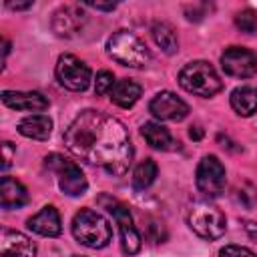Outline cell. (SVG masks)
I'll list each match as a JSON object with an SVG mask.
<instances>
[{
    "mask_svg": "<svg viewBox=\"0 0 257 257\" xmlns=\"http://www.w3.org/2000/svg\"><path fill=\"white\" fill-rule=\"evenodd\" d=\"M66 149L110 177H122L133 163V143L126 126L100 110H82L64 131Z\"/></svg>",
    "mask_w": 257,
    "mask_h": 257,
    "instance_id": "cell-1",
    "label": "cell"
},
{
    "mask_svg": "<svg viewBox=\"0 0 257 257\" xmlns=\"http://www.w3.org/2000/svg\"><path fill=\"white\" fill-rule=\"evenodd\" d=\"M72 235L74 239L88 249H102L112 239L110 223L92 209H80L72 217Z\"/></svg>",
    "mask_w": 257,
    "mask_h": 257,
    "instance_id": "cell-2",
    "label": "cell"
},
{
    "mask_svg": "<svg viewBox=\"0 0 257 257\" xmlns=\"http://www.w3.org/2000/svg\"><path fill=\"white\" fill-rule=\"evenodd\" d=\"M106 52L112 60L128 68H143L151 60V52L145 42L131 30H116L106 42Z\"/></svg>",
    "mask_w": 257,
    "mask_h": 257,
    "instance_id": "cell-3",
    "label": "cell"
},
{
    "mask_svg": "<svg viewBox=\"0 0 257 257\" xmlns=\"http://www.w3.org/2000/svg\"><path fill=\"white\" fill-rule=\"evenodd\" d=\"M179 84L187 92L203 98H211L223 88V80L219 78L217 70L205 60H195L185 64L179 72Z\"/></svg>",
    "mask_w": 257,
    "mask_h": 257,
    "instance_id": "cell-4",
    "label": "cell"
},
{
    "mask_svg": "<svg viewBox=\"0 0 257 257\" xmlns=\"http://www.w3.org/2000/svg\"><path fill=\"white\" fill-rule=\"evenodd\" d=\"M187 223L195 235H199L205 241H215L219 239L225 229H227V219L209 201H197L187 213Z\"/></svg>",
    "mask_w": 257,
    "mask_h": 257,
    "instance_id": "cell-5",
    "label": "cell"
},
{
    "mask_svg": "<svg viewBox=\"0 0 257 257\" xmlns=\"http://www.w3.org/2000/svg\"><path fill=\"white\" fill-rule=\"evenodd\" d=\"M44 167L56 177L58 187H60V191L64 195L80 197V195L86 193V189H88L86 177H84L82 169L74 161H70V159H66V157L58 155V153H52V155H48L44 159Z\"/></svg>",
    "mask_w": 257,
    "mask_h": 257,
    "instance_id": "cell-6",
    "label": "cell"
},
{
    "mask_svg": "<svg viewBox=\"0 0 257 257\" xmlns=\"http://www.w3.org/2000/svg\"><path fill=\"white\" fill-rule=\"evenodd\" d=\"M98 205L102 209H106L112 219L116 221L118 225V231H120V245H122V251L126 255H137L141 251V245H143V237L141 233L137 231L135 227V221H133V215L128 211V207L124 203H120L118 199L110 197V195H100L98 197Z\"/></svg>",
    "mask_w": 257,
    "mask_h": 257,
    "instance_id": "cell-7",
    "label": "cell"
},
{
    "mask_svg": "<svg viewBox=\"0 0 257 257\" xmlns=\"http://www.w3.org/2000/svg\"><path fill=\"white\" fill-rule=\"evenodd\" d=\"M225 167L223 163L215 157V155H205L199 165H197V173H195V185L199 189V193L207 199H217L223 195L225 191Z\"/></svg>",
    "mask_w": 257,
    "mask_h": 257,
    "instance_id": "cell-8",
    "label": "cell"
},
{
    "mask_svg": "<svg viewBox=\"0 0 257 257\" xmlns=\"http://www.w3.org/2000/svg\"><path fill=\"white\" fill-rule=\"evenodd\" d=\"M56 80L74 92H82L88 88L90 80H92V72L88 68V64H84L78 56L74 54H60L56 68H54Z\"/></svg>",
    "mask_w": 257,
    "mask_h": 257,
    "instance_id": "cell-9",
    "label": "cell"
},
{
    "mask_svg": "<svg viewBox=\"0 0 257 257\" xmlns=\"http://www.w3.org/2000/svg\"><path fill=\"white\" fill-rule=\"evenodd\" d=\"M225 74L235 78H251L257 74V54L243 46H229L221 54Z\"/></svg>",
    "mask_w": 257,
    "mask_h": 257,
    "instance_id": "cell-10",
    "label": "cell"
},
{
    "mask_svg": "<svg viewBox=\"0 0 257 257\" xmlns=\"http://www.w3.org/2000/svg\"><path fill=\"white\" fill-rule=\"evenodd\" d=\"M149 112L161 120H183L189 114V104L171 90L157 92L149 102Z\"/></svg>",
    "mask_w": 257,
    "mask_h": 257,
    "instance_id": "cell-11",
    "label": "cell"
},
{
    "mask_svg": "<svg viewBox=\"0 0 257 257\" xmlns=\"http://www.w3.org/2000/svg\"><path fill=\"white\" fill-rule=\"evenodd\" d=\"M86 20V14L80 6H74V4H66V6H60L54 14H52V20H50V26L52 30L58 34V36H72L76 34L82 24Z\"/></svg>",
    "mask_w": 257,
    "mask_h": 257,
    "instance_id": "cell-12",
    "label": "cell"
},
{
    "mask_svg": "<svg viewBox=\"0 0 257 257\" xmlns=\"http://www.w3.org/2000/svg\"><path fill=\"white\" fill-rule=\"evenodd\" d=\"M0 257H36V243L14 229H2Z\"/></svg>",
    "mask_w": 257,
    "mask_h": 257,
    "instance_id": "cell-13",
    "label": "cell"
},
{
    "mask_svg": "<svg viewBox=\"0 0 257 257\" xmlns=\"http://www.w3.org/2000/svg\"><path fill=\"white\" fill-rule=\"evenodd\" d=\"M2 102L8 108L14 110H26V112H40L48 108V98L36 90H4Z\"/></svg>",
    "mask_w": 257,
    "mask_h": 257,
    "instance_id": "cell-14",
    "label": "cell"
},
{
    "mask_svg": "<svg viewBox=\"0 0 257 257\" xmlns=\"http://www.w3.org/2000/svg\"><path fill=\"white\" fill-rule=\"evenodd\" d=\"M28 229L42 235V237H58L62 233V221H60V213L56 211V207L46 205L42 207L36 215H32L26 221Z\"/></svg>",
    "mask_w": 257,
    "mask_h": 257,
    "instance_id": "cell-15",
    "label": "cell"
},
{
    "mask_svg": "<svg viewBox=\"0 0 257 257\" xmlns=\"http://www.w3.org/2000/svg\"><path fill=\"white\" fill-rule=\"evenodd\" d=\"M26 203H28V191H26V187L20 181L4 175L2 181H0V205H2V209H6V211L20 209Z\"/></svg>",
    "mask_w": 257,
    "mask_h": 257,
    "instance_id": "cell-16",
    "label": "cell"
},
{
    "mask_svg": "<svg viewBox=\"0 0 257 257\" xmlns=\"http://www.w3.org/2000/svg\"><path fill=\"white\" fill-rule=\"evenodd\" d=\"M18 133L34 141H46L52 133V118L46 114H28L18 122Z\"/></svg>",
    "mask_w": 257,
    "mask_h": 257,
    "instance_id": "cell-17",
    "label": "cell"
},
{
    "mask_svg": "<svg viewBox=\"0 0 257 257\" xmlns=\"http://www.w3.org/2000/svg\"><path fill=\"white\" fill-rule=\"evenodd\" d=\"M110 100L120 108H131L143 94V86L131 78H120L110 88Z\"/></svg>",
    "mask_w": 257,
    "mask_h": 257,
    "instance_id": "cell-18",
    "label": "cell"
},
{
    "mask_svg": "<svg viewBox=\"0 0 257 257\" xmlns=\"http://www.w3.org/2000/svg\"><path fill=\"white\" fill-rule=\"evenodd\" d=\"M141 135L145 137V141L157 149V151H173L177 149V143L173 139V135L169 133V128H165L163 124L155 122V120H149L141 126Z\"/></svg>",
    "mask_w": 257,
    "mask_h": 257,
    "instance_id": "cell-19",
    "label": "cell"
},
{
    "mask_svg": "<svg viewBox=\"0 0 257 257\" xmlns=\"http://www.w3.org/2000/svg\"><path fill=\"white\" fill-rule=\"evenodd\" d=\"M231 108L241 116H251L257 112V88L255 86H237L231 96Z\"/></svg>",
    "mask_w": 257,
    "mask_h": 257,
    "instance_id": "cell-20",
    "label": "cell"
},
{
    "mask_svg": "<svg viewBox=\"0 0 257 257\" xmlns=\"http://www.w3.org/2000/svg\"><path fill=\"white\" fill-rule=\"evenodd\" d=\"M151 36L155 40V44L165 52V54H175L179 50V38L177 32L171 24L167 22H155L151 26Z\"/></svg>",
    "mask_w": 257,
    "mask_h": 257,
    "instance_id": "cell-21",
    "label": "cell"
},
{
    "mask_svg": "<svg viewBox=\"0 0 257 257\" xmlns=\"http://www.w3.org/2000/svg\"><path fill=\"white\" fill-rule=\"evenodd\" d=\"M157 173H159V167H157V163H155L153 159L141 161V163L135 167V171H133V187H135L137 191H145L147 187L153 185Z\"/></svg>",
    "mask_w": 257,
    "mask_h": 257,
    "instance_id": "cell-22",
    "label": "cell"
},
{
    "mask_svg": "<svg viewBox=\"0 0 257 257\" xmlns=\"http://www.w3.org/2000/svg\"><path fill=\"white\" fill-rule=\"evenodd\" d=\"M235 24L241 32H247V34H253L257 30V12L253 8H245L241 12H237L235 16Z\"/></svg>",
    "mask_w": 257,
    "mask_h": 257,
    "instance_id": "cell-23",
    "label": "cell"
},
{
    "mask_svg": "<svg viewBox=\"0 0 257 257\" xmlns=\"http://www.w3.org/2000/svg\"><path fill=\"white\" fill-rule=\"evenodd\" d=\"M235 199H237L245 209H251V207L257 203V189H255L251 183H243L241 187H237Z\"/></svg>",
    "mask_w": 257,
    "mask_h": 257,
    "instance_id": "cell-24",
    "label": "cell"
},
{
    "mask_svg": "<svg viewBox=\"0 0 257 257\" xmlns=\"http://www.w3.org/2000/svg\"><path fill=\"white\" fill-rule=\"evenodd\" d=\"M114 76H112V72H108V70H100L98 74H96V82H94V92L96 94H106V92H110V88L114 86Z\"/></svg>",
    "mask_w": 257,
    "mask_h": 257,
    "instance_id": "cell-25",
    "label": "cell"
},
{
    "mask_svg": "<svg viewBox=\"0 0 257 257\" xmlns=\"http://www.w3.org/2000/svg\"><path fill=\"white\" fill-rule=\"evenodd\" d=\"M219 257H257L251 249L241 247V245H225L219 251Z\"/></svg>",
    "mask_w": 257,
    "mask_h": 257,
    "instance_id": "cell-26",
    "label": "cell"
},
{
    "mask_svg": "<svg viewBox=\"0 0 257 257\" xmlns=\"http://www.w3.org/2000/svg\"><path fill=\"white\" fill-rule=\"evenodd\" d=\"M2 155H4V161H2V171H8L10 163H12V157L16 155V147L12 143H2Z\"/></svg>",
    "mask_w": 257,
    "mask_h": 257,
    "instance_id": "cell-27",
    "label": "cell"
},
{
    "mask_svg": "<svg viewBox=\"0 0 257 257\" xmlns=\"http://www.w3.org/2000/svg\"><path fill=\"white\" fill-rule=\"evenodd\" d=\"M243 227H245L247 235L257 241V223H253V221H243Z\"/></svg>",
    "mask_w": 257,
    "mask_h": 257,
    "instance_id": "cell-28",
    "label": "cell"
},
{
    "mask_svg": "<svg viewBox=\"0 0 257 257\" xmlns=\"http://www.w3.org/2000/svg\"><path fill=\"white\" fill-rule=\"evenodd\" d=\"M86 6L96 8V10H114V8H116L114 2H108V4H102V2H86Z\"/></svg>",
    "mask_w": 257,
    "mask_h": 257,
    "instance_id": "cell-29",
    "label": "cell"
},
{
    "mask_svg": "<svg viewBox=\"0 0 257 257\" xmlns=\"http://www.w3.org/2000/svg\"><path fill=\"white\" fill-rule=\"evenodd\" d=\"M6 6L12 10H26L32 6V2H6Z\"/></svg>",
    "mask_w": 257,
    "mask_h": 257,
    "instance_id": "cell-30",
    "label": "cell"
},
{
    "mask_svg": "<svg viewBox=\"0 0 257 257\" xmlns=\"http://www.w3.org/2000/svg\"><path fill=\"white\" fill-rule=\"evenodd\" d=\"M189 137H191V139H195V141H199V139L203 137V128H201V126H191Z\"/></svg>",
    "mask_w": 257,
    "mask_h": 257,
    "instance_id": "cell-31",
    "label": "cell"
},
{
    "mask_svg": "<svg viewBox=\"0 0 257 257\" xmlns=\"http://www.w3.org/2000/svg\"><path fill=\"white\" fill-rule=\"evenodd\" d=\"M8 52H10V40H6V38H4V48H2V62H6V56H8Z\"/></svg>",
    "mask_w": 257,
    "mask_h": 257,
    "instance_id": "cell-32",
    "label": "cell"
}]
</instances>
